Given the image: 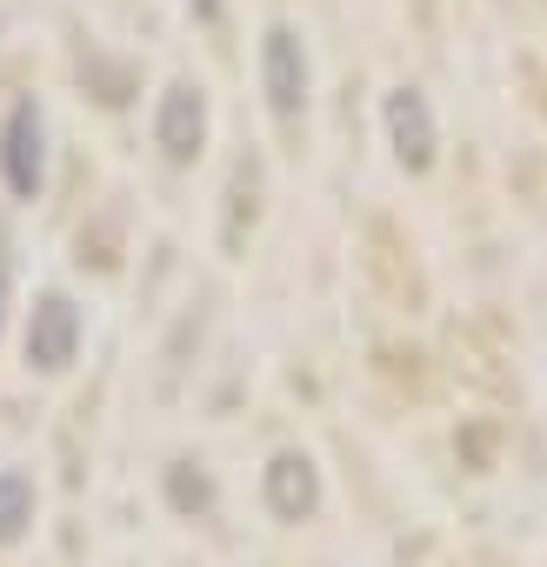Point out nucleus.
Wrapping results in <instances>:
<instances>
[{
  "instance_id": "nucleus-1",
  "label": "nucleus",
  "mask_w": 547,
  "mask_h": 567,
  "mask_svg": "<svg viewBox=\"0 0 547 567\" xmlns=\"http://www.w3.org/2000/svg\"><path fill=\"white\" fill-rule=\"evenodd\" d=\"M260 94H267L274 121H301L308 114L314 68H308V48H301L295 28H267V41H260Z\"/></svg>"
},
{
  "instance_id": "nucleus-2",
  "label": "nucleus",
  "mask_w": 547,
  "mask_h": 567,
  "mask_svg": "<svg viewBox=\"0 0 547 567\" xmlns=\"http://www.w3.org/2000/svg\"><path fill=\"white\" fill-rule=\"evenodd\" d=\"M0 181H8L14 200H34L48 187V121L34 101L8 107V127H0Z\"/></svg>"
},
{
  "instance_id": "nucleus-3",
  "label": "nucleus",
  "mask_w": 547,
  "mask_h": 567,
  "mask_svg": "<svg viewBox=\"0 0 547 567\" xmlns=\"http://www.w3.org/2000/svg\"><path fill=\"white\" fill-rule=\"evenodd\" d=\"M154 147L167 154V167H194L207 147V94L194 81H167L161 107H154Z\"/></svg>"
},
{
  "instance_id": "nucleus-4",
  "label": "nucleus",
  "mask_w": 547,
  "mask_h": 567,
  "mask_svg": "<svg viewBox=\"0 0 547 567\" xmlns=\"http://www.w3.org/2000/svg\"><path fill=\"white\" fill-rule=\"evenodd\" d=\"M381 121H388V147H394V161H401L407 174H427V167H434V147H441V127H434L427 94H421V87H394L388 107H381Z\"/></svg>"
},
{
  "instance_id": "nucleus-5",
  "label": "nucleus",
  "mask_w": 547,
  "mask_h": 567,
  "mask_svg": "<svg viewBox=\"0 0 547 567\" xmlns=\"http://www.w3.org/2000/svg\"><path fill=\"white\" fill-rule=\"evenodd\" d=\"M81 348V308L68 295H41L34 301V321H28V361L41 374H61Z\"/></svg>"
},
{
  "instance_id": "nucleus-6",
  "label": "nucleus",
  "mask_w": 547,
  "mask_h": 567,
  "mask_svg": "<svg viewBox=\"0 0 547 567\" xmlns=\"http://www.w3.org/2000/svg\"><path fill=\"white\" fill-rule=\"evenodd\" d=\"M274 501H281V507H308V501H314V474H308V461H295V454L274 461Z\"/></svg>"
},
{
  "instance_id": "nucleus-7",
  "label": "nucleus",
  "mask_w": 547,
  "mask_h": 567,
  "mask_svg": "<svg viewBox=\"0 0 547 567\" xmlns=\"http://www.w3.org/2000/svg\"><path fill=\"white\" fill-rule=\"evenodd\" d=\"M28 507H34V487H28V474H0V540H14V534H21Z\"/></svg>"
},
{
  "instance_id": "nucleus-8",
  "label": "nucleus",
  "mask_w": 547,
  "mask_h": 567,
  "mask_svg": "<svg viewBox=\"0 0 547 567\" xmlns=\"http://www.w3.org/2000/svg\"><path fill=\"white\" fill-rule=\"evenodd\" d=\"M0 315H8V274H0Z\"/></svg>"
}]
</instances>
